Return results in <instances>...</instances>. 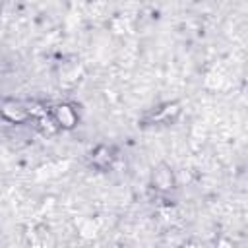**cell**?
Masks as SVG:
<instances>
[{"mask_svg":"<svg viewBox=\"0 0 248 248\" xmlns=\"http://www.w3.org/2000/svg\"><path fill=\"white\" fill-rule=\"evenodd\" d=\"M2 114H4L8 120H12V122H21V120H25V116H27L25 108H23L21 105H17V103H6V105L2 107Z\"/></svg>","mask_w":248,"mask_h":248,"instance_id":"3957f363","label":"cell"},{"mask_svg":"<svg viewBox=\"0 0 248 248\" xmlns=\"http://www.w3.org/2000/svg\"><path fill=\"white\" fill-rule=\"evenodd\" d=\"M153 184L155 188L159 190H170L172 184H174V178H172V172L167 165H159L157 170L153 172Z\"/></svg>","mask_w":248,"mask_h":248,"instance_id":"6da1fadb","label":"cell"},{"mask_svg":"<svg viewBox=\"0 0 248 248\" xmlns=\"http://www.w3.org/2000/svg\"><path fill=\"white\" fill-rule=\"evenodd\" d=\"M54 116H56V122L60 126H64V128H72L76 124V112L68 105H58L54 108Z\"/></svg>","mask_w":248,"mask_h":248,"instance_id":"7a4b0ae2","label":"cell"}]
</instances>
